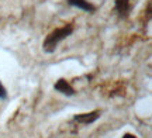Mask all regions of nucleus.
I'll list each match as a JSON object with an SVG mask.
<instances>
[{
	"label": "nucleus",
	"instance_id": "7",
	"mask_svg": "<svg viewBox=\"0 0 152 138\" xmlns=\"http://www.w3.org/2000/svg\"><path fill=\"white\" fill-rule=\"evenodd\" d=\"M123 138H138L137 137V135H134V134H124V135H123Z\"/></svg>",
	"mask_w": 152,
	"mask_h": 138
},
{
	"label": "nucleus",
	"instance_id": "3",
	"mask_svg": "<svg viewBox=\"0 0 152 138\" xmlns=\"http://www.w3.org/2000/svg\"><path fill=\"white\" fill-rule=\"evenodd\" d=\"M54 89L56 90V92L65 94V96H73V94L76 93L73 86H72L66 79H64V77H62V79H58V82L54 85Z\"/></svg>",
	"mask_w": 152,
	"mask_h": 138
},
{
	"label": "nucleus",
	"instance_id": "4",
	"mask_svg": "<svg viewBox=\"0 0 152 138\" xmlns=\"http://www.w3.org/2000/svg\"><path fill=\"white\" fill-rule=\"evenodd\" d=\"M114 7L120 17H128L131 11V0H114Z\"/></svg>",
	"mask_w": 152,
	"mask_h": 138
},
{
	"label": "nucleus",
	"instance_id": "2",
	"mask_svg": "<svg viewBox=\"0 0 152 138\" xmlns=\"http://www.w3.org/2000/svg\"><path fill=\"white\" fill-rule=\"evenodd\" d=\"M102 116V111L100 110H93L89 113H82V114H76L73 117V120L80 124H93L94 121H97Z\"/></svg>",
	"mask_w": 152,
	"mask_h": 138
},
{
	"label": "nucleus",
	"instance_id": "6",
	"mask_svg": "<svg viewBox=\"0 0 152 138\" xmlns=\"http://www.w3.org/2000/svg\"><path fill=\"white\" fill-rule=\"evenodd\" d=\"M7 97V92H6V88L3 86V83L0 82V99H6Z\"/></svg>",
	"mask_w": 152,
	"mask_h": 138
},
{
	"label": "nucleus",
	"instance_id": "1",
	"mask_svg": "<svg viewBox=\"0 0 152 138\" xmlns=\"http://www.w3.org/2000/svg\"><path fill=\"white\" fill-rule=\"evenodd\" d=\"M73 30H75V26H73L72 23L65 24V26H62V27L55 28L54 31H51V33L47 35V38L44 39L42 50L45 51L47 54H52V52H55L56 47H58L64 39L68 38V37L73 33Z\"/></svg>",
	"mask_w": 152,
	"mask_h": 138
},
{
	"label": "nucleus",
	"instance_id": "5",
	"mask_svg": "<svg viewBox=\"0 0 152 138\" xmlns=\"http://www.w3.org/2000/svg\"><path fill=\"white\" fill-rule=\"evenodd\" d=\"M68 4L73 6L76 9H80L87 13H94L96 11V6L92 4L89 0H68Z\"/></svg>",
	"mask_w": 152,
	"mask_h": 138
}]
</instances>
